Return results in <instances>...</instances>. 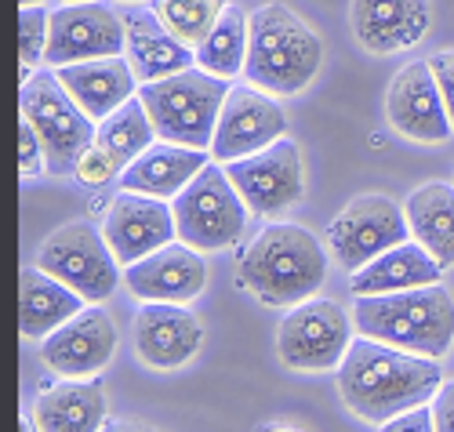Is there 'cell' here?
I'll list each match as a JSON object with an SVG mask.
<instances>
[{"label": "cell", "mask_w": 454, "mask_h": 432, "mask_svg": "<svg viewBox=\"0 0 454 432\" xmlns=\"http://www.w3.org/2000/svg\"><path fill=\"white\" fill-rule=\"evenodd\" d=\"M440 385L443 371L433 357L367 334L353 338L346 360L338 364V397L367 425H386L411 407L429 404Z\"/></svg>", "instance_id": "1"}, {"label": "cell", "mask_w": 454, "mask_h": 432, "mask_svg": "<svg viewBox=\"0 0 454 432\" xmlns=\"http://www.w3.org/2000/svg\"><path fill=\"white\" fill-rule=\"evenodd\" d=\"M353 324L367 338L440 360L447 357L454 342V302L440 284L403 287L386 295H356Z\"/></svg>", "instance_id": "2"}, {"label": "cell", "mask_w": 454, "mask_h": 432, "mask_svg": "<svg viewBox=\"0 0 454 432\" xmlns=\"http://www.w3.org/2000/svg\"><path fill=\"white\" fill-rule=\"evenodd\" d=\"M240 277L262 305H298L327 280V255L309 229L273 222L254 237L240 262Z\"/></svg>", "instance_id": "3"}, {"label": "cell", "mask_w": 454, "mask_h": 432, "mask_svg": "<svg viewBox=\"0 0 454 432\" xmlns=\"http://www.w3.org/2000/svg\"><path fill=\"white\" fill-rule=\"evenodd\" d=\"M324 62L320 36L284 4H266L251 15L247 81L270 95H294L306 88Z\"/></svg>", "instance_id": "4"}, {"label": "cell", "mask_w": 454, "mask_h": 432, "mask_svg": "<svg viewBox=\"0 0 454 432\" xmlns=\"http://www.w3.org/2000/svg\"><path fill=\"white\" fill-rule=\"evenodd\" d=\"M230 76H218L211 69H178L160 81H149L138 88L149 116L157 124V135L168 142H182V145H197L207 149L215 142V128H218V113L230 95Z\"/></svg>", "instance_id": "5"}, {"label": "cell", "mask_w": 454, "mask_h": 432, "mask_svg": "<svg viewBox=\"0 0 454 432\" xmlns=\"http://www.w3.org/2000/svg\"><path fill=\"white\" fill-rule=\"evenodd\" d=\"M51 69V66H48ZM29 69L22 95H19V116L36 128L48 153L51 175H73L84 153L95 145V116L69 95V88L59 81V73Z\"/></svg>", "instance_id": "6"}, {"label": "cell", "mask_w": 454, "mask_h": 432, "mask_svg": "<svg viewBox=\"0 0 454 432\" xmlns=\"http://www.w3.org/2000/svg\"><path fill=\"white\" fill-rule=\"evenodd\" d=\"M175 222H178V240H185L197 251H218L240 240L244 222H247V204L225 168L207 164L193 182H189L178 196H171Z\"/></svg>", "instance_id": "7"}, {"label": "cell", "mask_w": 454, "mask_h": 432, "mask_svg": "<svg viewBox=\"0 0 454 432\" xmlns=\"http://www.w3.org/2000/svg\"><path fill=\"white\" fill-rule=\"evenodd\" d=\"M36 265L73 291H81L88 302H106L121 284V258L113 255L106 232H98L91 222H69L55 229L41 244Z\"/></svg>", "instance_id": "8"}, {"label": "cell", "mask_w": 454, "mask_h": 432, "mask_svg": "<svg viewBox=\"0 0 454 432\" xmlns=\"http://www.w3.org/2000/svg\"><path fill=\"white\" fill-rule=\"evenodd\" d=\"M349 345H353L349 312L327 298H313V302L306 298L291 305V312L277 327V352L294 371H331L346 360Z\"/></svg>", "instance_id": "9"}, {"label": "cell", "mask_w": 454, "mask_h": 432, "mask_svg": "<svg viewBox=\"0 0 454 432\" xmlns=\"http://www.w3.org/2000/svg\"><path fill=\"white\" fill-rule=\"evenodd\" d=\"M407 237H411L407 211H400L382 192H364L356 200H349L346 211L327 229V244L346 272H356L360 265L403 244Z\"/></svg>", "instance_id": "10"}, {"label": "cell", "mask_w": 454, "mask_h": 432, "mask_svg": "<svg viewBox=\"0 0 454 432\" xmlns=\"http://www.w3.org/2000/svg\"><path fill=\"white\" fill-rule=\"evenodd\" d=\"M225 175L240 189L244 204L254 215L277 218L301 196V153L291 138H277L266 149H254L237 161H225Z\"/></svg>", "instance_id": "11"}, {"label": "cell", "mask_w": 454, "mask_h": 432, "mask_svg": "<svg viewBox=\"0 0 454 432\" xmlns=\"http://www.w3.org/2000/svg\"><path fill=\"white\" fill-rule=\"evenodd\" d=\"M128 48V29L117 12H109L98 0H69L66 8L51 12V33H48V66L84 62L102 55H121Z\"/></svg>", "instance_id": "12"}, {"label": "cell", "mask_w": 454, "mask_h": 432, "mask_svg": "<svg viewBox=\"0 0 454 432\" xmlns=\"http://www.w3.org/2000/svg\"><path fill=\"white\" fill-rule=\"evenodd\" d=\"M287 116L284 106L277 98H270L266 88L258 84H237L225 95V106L218 113V128H215V142L211 153L218 161H237L254 149H266L270 142L284 138Z\"/></svg>", "instance_id": "13"}, {"label": "cell", "mask_w": 454, "mask_h": 432, "mask_svg": "<svg viewBox=\"0 0 454 432\" xmlns=\"http://www.w3.org/2000/svg\"><path fill=\"white\" fill-rule=\"evenodd\" d=\"M386 113H389V124L414 142H447L454 131V121L447 113L429 59H414L393 76L386 95Z\"/></svg>", "instance_id": "14"}, {"label": "cell", "mask_w": 454, "mask_h": 432, "mask_svg": "<svg viewBox=\"0 0 454 432\" xmlns=\"http://www.w3.org/2000/svg\"><path fill=\"white\" fill-rule=\"evenodd\" d=\"M102 232L113 255L121 258V265H131L145 255H153L157 247L171 244L178 237V222H175V208H168L160 196L124 189L121 196H113Z\"/></svg>", "instance_id": "15"}, {"label": "cell", "mask_w": 454, "mask_h": 432, "mask_svg": "<svg viewBox=\"0 0 454 432\" xmlns=\"http://www.w3.org/2000/svg\"><path fill=\"white\" fill-rule=\"evenodd\" d=\"M113 352H117V324H113L106 309L91 305L44 338L41 357L55 374L84 378L102 371L113 360Z\"/></svg>", "instance_id": "16"}, {"label": "cell", "mask_w": 454, "mask_h": 432, "mask_svg": "<svg viewBox=\"0 0 454 432\" xmlns=\"http://www.w3.org/2000/svg\"><path fill=\"white\" fill-rule=\"evenodd\" d=\"M124 284L145 302H189L207 284V262L185 240L164 244L153 255L131 262L124 269Z\"/></svg>", "instance_id": "17"}, {"label": "cell", "mask_w": 454, "mask_h": 432, "mask_svg": "<svg viewBox=\"0 0 454 432\" xmlns=\"http://www.w3.org/2000/svg\"><path fill=\"white\" fill-rule=\"evenodd\" d=\"M204 342V327L189 309L175 302H149L135 317V349L138 357L157 367V371H175L185 360L197 357Z\"/></svg>", "instance_id": "18"}, {"label": "cell", "mask_w": 454, "mask_h": 432, "mask_svg": "<svg viewBox=\"0 0 454 432\" xmlns=\"http://www.w3.org/2000/svg\"><path fill=\"white\" fill-rule=\"evenodd\" d=\"M353 33L371 55L407 51L429 33V0H353Z\"/></svg>", "instance_id": "19"}, {"label": "cell", "mask_w": 454, "mask_h": 432, "mask_svg": "<svg viewBox=\"0 0 454 432\" xmlns=\"http://www.w3.org/2000/svg\"><path fill=\"white\" fill-rule=\"evenodd\" d=\"M124 29H128V62L138 76V84L160 81V76H171L178 69L197 66V48H189L185 41L160 22V15L153 8H128L124 12Z\"/></svg>", "instance_id": "20"}, {"label": "cell", "mask_w": 454, "mask_h": 432, "mask_svg": "<svg viewBox=\"0 0 454 432\" xmlns=\"http://www.w3.org/2000/svg\"><path fill=\"white\" fill-rule=\"evenodd\" d=\"M59 81L69 88V95L77 98L95 121L109 116L117 106H124L135 95L138 76L128 62V55H102V59H84V62H66L55 69Z\"/></svg>", "instance_id": "21"}, {"label": "cell", "mask_w": 454, "mask_h": 432, "mask_svg": "<svg viewBox=\"0 0 454 432\" xmlns=\"http://www.w3.org/2000/svg\"><path fill=\"white\" fill-rule=\"evenodd\" d=\"M204 168H207L204 149L164 138L157 145H149L142 156H135V161L124 168V175H121V185L168 200V196H178Z\"/></svg>", "instance_id": "22"}, {"label": "cell", "mask_w": 454, "mask_h": 432, "mask_svg": "<svg viewBox=\"0 0 454 432\" xmlns=\"http://www.w3.org/2000/svg\"><path fill=\"white\" fill-rule=\"evenodd\" d=\"M440 272H443V265L436 262V255L426 244L403 240V244L382 251L378 258H371L367 265H360L349 277V287H353V295H386V291L436 284Z\"/></svg>", "instance_id": "23"}, {"label": "cell", "mask_w": 454, "mask_h": 432, "mask_svg": "<svg viewBox=\"0 0 454 432\" xmlns=\"http://www.w3.org/2000/svg\"><path fill=\"white\" fill-rule=\"evenodd\" d=\"M84 295L62 284L59 277L44 272L41 265L22 269L19 277V320L26 338H48L55 327H62L69 317L84 309Z\"/></svg>", "instance_id": "24"}, {"label": "cell", "mask_w": 454, "mask_h": 432, "mask_svg": "<svg viewBox=\"0 0 454 432\" xmlns=\"http://www.w3.org/2000/svg\"><path fill=\"white\" fill-rule=\"evenodd\" d=\"M33 425L44 432H95L106 425V389L102 381H59L41 392L33 407Z\"/></svg>", "instance_id": "25"}, {"label": "cell", "mask_w": 454, "mask_h": 432, "mask_svg": "<svg viewBox=\"0 0 454 432\" xmlns=\"http://www.w3.org/2000/svg\"><path fill=\"white\" fill-rule=\"evenodd\" d=\"M403 211L411 222V237L426 244L443 269L454 265V185L450 182L419 185L407 196Z\"/></svg>", "instance_id": "26"}, {"label": "cell", "mask_w": 454, "mask_h": 432, "mask_svg": "<svg viewBox=\"0 0 454 432\" xmlns=\"http://www.w3.org/2000/svg\"><path fill=\"white\" fill-rule=\"evenodd\" d=\"M153 135H157V124H153V116H149L142 95H131L124 106H117L109 116L98 121L95 145L117 168H128L135 156H142L149 145H153Z\"/></svg>", "instance_id": "27"}, {"label": "cell", "mask_w": 454, "mask_h": 432, "mask_svg": "<svg viewBox=\"0 0 454 432\" xmlns=\"http://www.w3.org/2000/svg\"><path fill=\"white\" fill-rule=\"evenodd\" d=\"M247 41H251V15L225 4L215 29L197 48V66H204L218 76H237V73H244V62H247Z\"/></svg>", "instance_id": "28"}, {"label": "cell", "mask_w": 454, "mask_h": 432, "mask_svg": "<svg viewBox=\"0 0 454 432\" xmlns=\"http://www.w3.org/2000/svg\"><path fill=\"white\" fill-rule=\"evenodd\" d=\"M153 12L178 41L200 48L222 15V0H153Z\"/></svg>", "instance_id": "29"}, {"label": "cell", "mask_w": 454, "mask_h": 432, "mask_svg": "<svg viewBox=\"0 0 454 432\" xmlns=\"http://www.w3.org/2000/svg\"><path fill=\"white\" fill-rule=\"evenodd\" d=\"M48 33H51V12H44L41 4H29L19 12V55L26 69H36L44 62L48 51Z\"/></svg>", "instance_id": "30"}, {"label": "cell", "mask_w": 454, "mask_h": 432, "mask_svg": "<svg viewBox=\"0 0 454 432\" xmlns=\"http://www.w3.org/2000/svg\"><path fill=\"white\" fill-rule=\"evenodd\" d=\"M48 168V153H44V142L36 135V128L26 121H19V171L22 175H41Z\"/></svg>", "instance_id": "31"}, {"label": "cell", "mask_w": 454, "mask_h": 432, "mask_svg": "<svg viewBox=\"0 0 454 432\" xmlns=\"http://www.w3.org/2000/svg\"><path fill=\"white\" fill-rule=\"evenodd\" d=\"M113 171H117V164H113L109 161V156L98 149V145H91L88 153H84V161L77 164V171H73V175H77L81 182H88V185H102Z\"/></svg>", "instance_id": "32"}, {"label": "cell", "mask_w": 454, "mask_h": 432, "mask_svg": "<svg viewBox=\"0 0 454 432\" xmlns=\"http://www.w3.org/2000/svg\"><path fill=\"white\" fill-rule=\"evenodd\" d=\"M433 73H436V84L443 91V102H447V113H450V121H454V51H440L429 59Z\"/></svg>", "instance_id": "33"}, {"label": "cell", "mask_w": 454, "mask_h": 432, "mask_svg": "<svg viewBox=\"0 0 454 432\" xmlns=\"http://www.w3.org/2000/svg\"><path fill=\"white\" fill-rule=\"evenodd\" d=\"M386 428H389V432H403V428L433 432V428H436V414H433L426 404H419V407H411V411H403V414L389 418V421H386Z\"/></svg>", "instance_id": "34"}, {"label": "cell", "mask_w": 454, "mask_h": 432, "mask_svg": "<svg viewBox=\"0 0 454 432\" xmlns=\"http://www.w3.org/2000/svg\"><path fill=\"white\" fill-rule=\"evenodd\" d=\"M433 414L440 432H454V381H443L440 392L433 397Z\"/></svg>", "instance_id": "35"}, {"label": "cell", "mask_w": 454, "mask_h": 432, "mask_svg": "<svg viewBox=\"0 0 454 432\" xmlns=\"http://www.w3.org/2000/svg\"><path fill=\"white\" fill-rule=\"evenodd\" d=\"M19 4H22V8H29V4H44V0H19Z\"/></svg>", "instance_id": "36"}, {"label": "cell", "mask_w": 454, "mask_h": 432, "mask_svg": "<svg viewBox=\"0 0 454 432\" xmlns=\"http://www.w3.org/2000/svg\"><path fill=\"white\" fill-rule=\"evenodd\" d=\"M124 4H142V0H124Z\"/></svg>", "instance_id": "37"}]
</instances>
